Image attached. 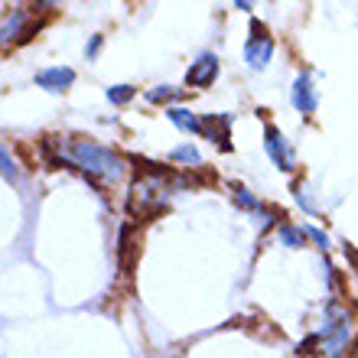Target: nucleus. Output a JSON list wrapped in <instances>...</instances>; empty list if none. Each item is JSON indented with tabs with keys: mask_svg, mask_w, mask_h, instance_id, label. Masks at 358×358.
Listing matches in <instances>:
<instances>
[{
	"mask_svg": "<svg viewBox=\"0 0 358 358\" xmlns=\"http://www.w3.org/2000/svg\"><path fill=\"white\" fill-rule=\"evenodd\" d=\"M52 147H59V157L52 163L62 166V163H72L78 170H85L88 176H98L104 182H117L124 176V160L114 150L101 147L85 137H69V141H49Z\"/></svg>",
	"mask_w": 358,
	"mask_h": 358,
	"instance_id": "f257e3e1",
	"label": "nucleus"
},
{
	"mask_svg": "<svg viewBox=\"0 0 358 358\" xmlns=\"http://www.w3.org/2000/svg\"><path fill=\"white\" fill-rule=\"evenodd\" d=\"M326 326L320 329V352L326 358H342L349 352L352 342V316L349 310H342L339 303H329L326 306Z\"/></svg>",
	"mask_w": 358,
	"mask_h": 358,
	"instance_id": "f03ea898",
	"label": "nucleus"
},
{
	"mask_svg": "<svg viewBox=\"0 0 358 358\" xmlns=\"http://www.w3.org/2000/svg\"><path fill=\"white\" fill-rule=\"evenodd\" d=\"M273 56V39L264 29V23H251V39L245 43V62L251 69H264Z\"/></svg>",
	"mask_w": 358,
	"mask_h": 358,
	"instance_id": "7ed1b4c3",
	"label": "nucleus"
},
{
	"mask_svg": "<svg viewBox=\"0 0 358 358\" xmlns=\"http://www.w3.org/2000/svg\"><path fill=\"white\" fill-rule=\"evenodd\" d=\"M264 147H267V153H271V160L280 166L283 173H293V166H296V157H293V147H290V141L283 137L277 127H267V134H264Z\"/></svg>",
	"mask_w": 358,
	"mask_h": 358,
	"instance_id": "20e7f679",
	"label": "nucleus"
},
{
	"mask_svg": "<svg viewBox=\"0 0 358 358\" xmlns=\"http://www.w3.org/2000/svg\"><path fill=\"white\" fill-rule=\"evenodd\" d=\"M215 78H218V59L212 56V52L199 56L196 62H192V69H189V85L192 88H208Z\"/></svg>",
	"mask_w": 358,
	"mask_h": 358,
	"instance_id": "39448f33",
	"label": "nucleus"
},
{
	"mask_svg": "<svg viewBox=\"0 0 358 358\" xmlns=\"http://www.w3.org/2000/svg\"><path fill=\"white\" fill-rule=\"evenodd\" d=\"M293 104L300 114H316V88H313L310 72H300L293 82Z\"/></svg>",
	"mask_w": 358,
	"mask_h": 358,
	"instance_id": "423d86ee",
	"label": "nucleus"
},
{
	"mask_svg": "<svg viewBox=\"0 0 358 358\" xmlns=\"http://www.w3.org/2000/svg\"><path fill=\"white\" fill-rule=\"evenodd\" d=\"M3 43H20V39L29 36V10H10L7 17H3Z\"/></svg>",
	"mask_w": 358,
	"mask_h": 358,
	"instance_id": "0eeeda50",
	"label": "nucleus"
},
{
	"mask_svg": "<svg viewBox=\"0 0 358 358\" xmlns=\"http://www.w3.org/2000/svg\"><path fill=\"white\" fill-rule=\"evenodd\" d=\"M202 137H208L212 143H218L222 150H231V143H228V117L225 114H206V117H202Z\"/></svg>",
	"mask_w": 358,
	"mask_h": 358,
	"instance_id": "6e6552de",
	"label": "nucleus"
},
{
	"mask_svg": "<svg viewBox=\"0 0 358 358\" xmlns=\"http://www.w3.org/2000/svg\"><path fill=\"white\" fill-rule=\"evenodd\" d=\"M72 82H76V72H72V69H62V66L43 69V72L36 76V85L39 88H49V92H66Z\"/></svg>",
	"mask_w": 358,
	"mask_h": 358,
	"instance_id": "1a4fd4ad",
	"label": "nucleus"
},
{
	"mask_svg": "<svg viewBox=\"0 0 358 358\" xmlns=\"http://www.w3.org/2000/svg\"><path fill=\"white\" fill-rule=\"evenodd\" d=\"M166 117L176 124L179 131H186V134H202V121H199L192 111H186V108H170V111H166Z\"/></svg>",
	"mask_w": 358,
	"mask_h": 358,
	"instance_id": "9d476101",
	"label": "nucleus"
},
{
	"mask_svg": "<svg viewBox=\"0 0 358 358\" xmlns=\"http://www.w3.org/2000/svg\"><path fill=\"white\" fill-rule=\"evenodd\" d=\"M147 98H150L153 104H163V101H179V98H186V92H182V88H173V85H160V88H153Z\"/></svg>",
	"mask_w": 358,
	"mask_h": 358,
	"instance_id": "9b49d317",
	"label": "nucleus"
},
{
	"mask_svg": "<svg viewBox=\"0 0 358 358\" xmlns=\"http://www.w3.org/2000/svg\"><path fill=\"white\" fill-rule=\"evenodd\" d=\"M303 238H306V231H300V228H293V225L280 228V241L287 248H303Z\"/></svg>",
	"mask_w": 358,
	"mask_h": 358,
	"instance_id": "f8f14e48",
	"label": "nucleus"
},
{
	"mask_svg": "<svg viewBox=\"0 0 358 358\" xmlns=\"http://www.w3.org/2000/svg\"><path fill=\"white\" fill-rule=\"evenodd\" d=\"M173 160H179V163H189V166H199V163H202V157H199V150L196 147H176V150H173Z\"/></svg>",
	"mask_w": 358,
	"mask_h": 358,
	"instance_id": "ddd939ff",
	"label": "nucleus"
},
{
	"mask_svg": "<svg viewBox=\"0 0 358 358\" xmlns=\"http://www.w3.org/2000/svg\"><path fill=\"white\" fill-rule=\"evenodd\" d=\"M134 92H137L134 85H114V88H108V98H111L114 104H127L134 98Z\"/></svg>",
	"mask_w": 358,
	"mask_h": 358,
	"instance_id": "4468645a",
	"label": "nucleus"
},
{
	"mask_svg": "<svg viewBox=\"0 0 358 358\" xmlns=\"http://www.w3.org/2000/svg\"><path fill=\"white\" fill-rule=\"evenodd\" d=\"M235 202H238V206H245V208H251V212H261V202H257V199L251 196L245 186L235 189Z\"/></svg>",
	"mask_w": 358,
	"mask_h": 358,
	"instance_id": "2eb2a0df",
	"label": "nucleus"
},
{
	"mask_svg": "<svg viewBox=\"0 0 358 358\" xmlns=\"http://www.w3.org/2000/svg\"><path fill=\"white\" fill-rule=\"evenodd\" d=\"M0 163H3V179H7V182H17V163L10 160V150H7V147L0 150Z\"/></svg>",
	"mask_w": 358,
	"mask_h": 358,
	"instance_id": "dca6fc26",
	"label": "nucleus"
},
{
	"mask_svg": "<svg viewBox=\"0 0 358 358\" xmlns=\"http://www.w3.org/2000/svg\"><path fill=\"white\" fill-rule=\"evenodd\" d=\"M293 196L300 199V206L306 208V212H316V206H313V199H310V189L303 186V182H293Z\"/></svg>",
	"mask_w": 358,
	"mask_h": 358,
	"instance_id": "f3484780",
	"label": "nucleus"
},
{
	"mask_svg": "<svg viewBox=\"0 0 358 358\" xmlns=\"http://www.w3.org/2000/svg\"><path fill=\"white\" fill-rule=\"evenodd\" d=\"M303 231H306V235H310V238H313V241H316V245H320V248H322V251H326V248H329V238L322 235L320 228H313V225H306V228H303Z\"/></svg>",
	"mask_w": 358,
	"mask_h": 358,
	"instance_id": "a211bd4d",
	"label": "nucleus"
},
{
	"mask_svg": "<svg viewBox=\"0 0 358 358\" xmlns=\"http://www.w3.org/2000/svg\"><path fill=\"white\" fill-rule=\"evenodd\" d=\"M98 49H101V36H94L92 43H88V56H94V52H98Z\"/></svg>",
	"mask_w": 358,
	"mask_h": 358,
	"instance_id": "6ab92c4d",
	"label": "nucleus"
}]
</instances>
